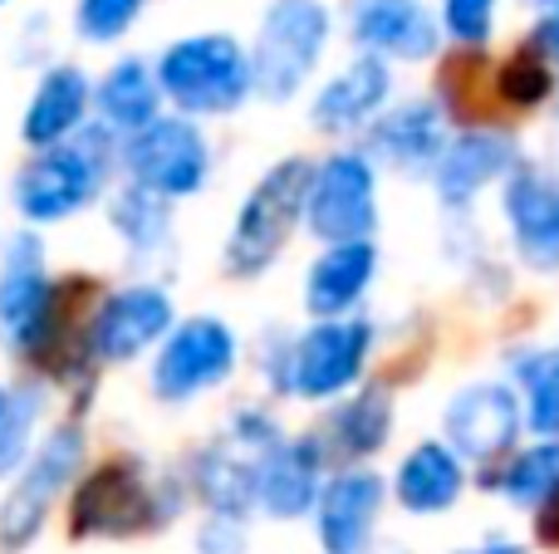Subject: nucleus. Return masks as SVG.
<instances>
[{"instance_id": "1", "label": "nucleus", "mask_w": 559, "mask_h": 554, "mask_svg": "<svg viewBox=\"0 0 559 554\" xmlns=\"http://www.w3.org/2000/svg\"><path fill=\"white\" fill-rule=\"evenodd\" d=\"M177 506H182V496L173 481H157L147 477L143 461L118 457L79 481L69 530L79 540H128L173 526Z\"/></svg>"}, {"instance_id": "2", "label": "nucleus", "mask_w": 559, "mask_h": 554, "mask_svg": "<svg viewBox=\"0 0 559 554\" xmlns=\"http://www.w3.org/2000/svg\"><path fill=\"white\" fill-rule=\"evenodd\" d=\"M157 88L182 118H226L255 94L251 79V55L241 49V39L222 35H187L173 49H163L157 59Z\"/></svg>"}, {"instance_id": "3", "label": "nucleus", "mask_w": 559, "mask_h": 554, "mask_svg": "<svg viewBox=\"0 0 559 554\" xmlns=\"http://www.w3.org/2000/svg\"><path fill=\"white\" fill-rule=\"evenodd\" d=\"M108 167H114V143L104 128H84L79 137L59 147L35 153L15 172V212L29 226H55L94 206L108 186Z\"/></svg>"}, {"instance_id": "4", "label": "nucleus", "mask_w": 559, "mask_h": 554, "mask_svg": "<svg viewBox=\"0 0 559 554\" xmlns=\"http://www.w3.org/2000/svg\"><path fill=\"white\" fill-rule=\"evenodd\" d=\"M305 186H309L305 157H285L251 186V196L241 202V212L231 221V236H226V275L231 280H261L285 255L295 226L305 221Z\"/></svg>"}, {"instance_id": "5", "label": "nucleus", "mask_w": 559, "mask_h": 554, "mask_svg": "<svg viewBox=\"0 0 559 554\" xmlns=\"http://www.w3.org/2000/svg\"><path fill=\"white\" fill-rule=\"evenodd\" d=\"M64 294L45 270V245L35 231H15L0 255V344L10 353L45 359L64 329Z\"/></svg>"}, {"instance_id": "6", "label": "nucleus", "mask_w": 559, "mask_h": 554, "mask_svg": "<svg viewBox=\"0 0 559 554\" xmlns=\"http://www.w3.org/2000/svg\"><path fill=\"white\" fill-rule=\"evenodd\" d=\"M84 451H88V437L74 422L55 427L29 451L25 471H20L15 486L0 501V554H25L35 545L49 510H55V501L64 496V491L74 486V477L84 471Z\"/></svg>"}, {"instance_id": "7", "label": "nucleus", "mask_w": 559, "mask_h": 554, "mask_svg": "<svg viewBox=\"0 0 559 554\" xmlns=\"http://www.w3.org/2000/svg\"><path fill=\"white\" fill-rule=\"evenodd\" d=\"M329 45V10L319 0H275L251 49V79L265 104H285L309 84Z\"/></svg>"}, {"instance_id": "8", "label": "nucleus", "mask_w": 559, "mask_h": 554, "mask_svg": "<svg viewBox=\"0 0 559 554\" xmlns=\"http://www.w3.org/2000/svg\"><path fill=\"white\" fill-rule=\"evenodd\" d=\"M118 157L128 167V182L163 202H187L212 177V143L182 113H163L157 123H147L143 133L128 137Z\"/></svg>"}, {"instance_id": "9", "label": "nucleus", "mask_w": 559, "mask_h": 554, "mask_svg": "<svg viewBox=\"0 0 559 554\" xmlns=\"http://www.w3.org/2000/svg\"><path fill=\"white\" fill-rule=\"evenodd\" d=\"M305 231L324 245L373 241L378 231V172L364 153H334L309 167Z\"/></svg>"}, {"instance_id": "10", "label": "nucleus", "mask_w": 559, "mask_h": 554, "mask_svg": "<svg viewBox=\"0 0 559 554\" xmlns=\"http://www.w3.org/2000/svg\"><path fill=\"white\" fill-rule=\"evenodd\" d=\"M373 353V324L348 314V320H314L289 344V393L309 402H329L348 393L368 369Z\"/></svg>"}, {"instance_id": "11", "label": "nucleus", "mask_w": 559, "mask_h": 554, "mask_svg": "<svg viewBox=\"0 0 559 554\" xmlns=\"http://www.w3.org/2000/svg\"><path fill=\"white\" fill-rule=\"evenodd\" d=\"M236 359H241L236 334L226 329L216 314H197V320L177 324V329L157 344L153 393L163 402H192L197 393H206V388L231 378Z\"/></svg>"}, {"instance_id": "12", "label": "nucleus", "mask_w": 559, "mask_h": 554, "mask_svg": "<svg viewBox=\"0 0 559 554\" xmlns=\"http://www.w3.org/2000/svg\"><path fill=\"white\" fill-rule=\"evenodd\" d=\"M173 329H177V310L163 285H123L94 310L88 349L104 363H133L147 349H157Z\"/></svg>"}, {"instance_id": "13", "label": "nucleus", "mask_w": 559, "mask_h": 554, "mask_svg": "<svg viewBox=\"0 0 559 554\" xmlns=\"http://www.w3.org/2000/svg\"><path fill=\"white\" fill-rule=\"evenodd\" d=\"M501 216L525 270L559 275V177L545 167H515L506 177Z\"/></svg>"}, {"instance_id": "14", "label": "nucleus", "mask_w": 559, "mask_h": 554, "mask_svg": "<svg viewBox=\"0 0 559 554\" xmlns=\"http://www.w3.org/2000/svg\"><path fill=\"white\" fill-rule=\"evenodd\" d=\"M525 408L506 383H476L447 402V447L462 461H496L521 437Z\"/></svg>"}, {"instance_id": "15", "label": "nucleus", "mask_w": 559, "mask_h": 554, "mask_svg": "<svg viewBox=\"0 0 559 554\" xmlns=\"http://www.w3.org/2000/svg\"><path fill=\"white\" fill-rule=\"evenodd\" d=\"M324 491V447L319 437H280L255 457V510L271 520H299Z\"/></svg>"}, {"instance_id": "16", "label": "nucleus", "mask_w": 559, "mask_h": 554, "mask_svg": "<svg viewBox=\"0 0 559 554\" xmlns=\"http://www.w3.org/2000/svg\"><path fill=\"white\" fill-rule=\"evenodd\" d=\"M383 477L378 471H338L334 481H324L314 506V530H319V550L324 554H368L373 530L383 520Z\"/></svg>"}, {"instance_id": "17", "label": "nucleus", "mask_w": 559, "mask_h": 554, "mask_svg": "<svg viewBox=\"0 0 559 554\" xmlns=\"http://www.w3.org/2000/svg\"><path fill=\"white\" fill-rule=\"evenodd\" d=\"M447 153V133H442V113L437 104H423V98H407V104L388 108L383 118L368 123V162H388L393 172H407V177H423V172H437Z\"/></svg>"}, {"instance_id": "18", "label": "nucleus", "mask_w": 559, "mask_h": 554, "mask_svg": "<svg viewBox=\"0 0 559 554\" xmlns=\"http://www.w3.org/2000/svg\"><path fill=\"white\" fill-rule=\"evenodd\" d=\"M88 108H94V84H88V74L74 64H55L39 74L35 94H29L25 118H20V137H25L35 153L59 147L88 128Z\"/></svg>"}, {"instance_id": "19", "label": "nucleus", "mask_w": 559, "mask_h": 554, "mask_svg": "<svg viewBox=\"0 0 559 554\" xmlns=\"http://www.w3.org/2000/svg\"><path fill=\"white\" fill-rule=\"evenodd\" d=\"M354 39L383 64L388 59L417 64L437 55V20L427 15L423 0H354Z\"/></svg>"}, {"instance_id": "20", "label": "nucleus", "mask_w": 559, "mask_h": 554, "mask_svg": "<svg viewBox=\"0 0 559 554\" xmlns=\"http://www.w3.org/2000/svg\"><path fill=\"white\" fill-rule=\"evenodd\" d=\"M515 143L501 133H491V128H466V133H456L452 143H447L442 162H437L432 172V186H437V202L442 206H466L481 186L501 182V177L515 172Z\"/></svg>"}, {"instance_id": "21", "label": "nucleus", "mask_w": 559, "mask_h": 554, "mask_svg": "<svg viewBox=\"0 0 559 554\" xmlns=\"http://www.w3.org/2000/svg\"><path fill=\"white\" fill-rule=\"evenodd\" d=\"M393 94V79H388V64L378 55H358L348 69H338L324 88L309 104V123L319 133H358L378 118V108Z\"/></svg>"}, {"instance_id": "22", "label": "nucleus", "mask_w": 559, "mask_h": 554, "mask_svg": "<svg viewBox=\"0 0 559 554\" xmlns=\"http://www.w3.org/2000/svg\"><path fill=\"white\" fill-rule=\"evenodd\" d=\"M378 275V245L373 241H348V245H324L314 265L305 270V310L309 320H348L358 310Z\"/></svg>"}, {"instance_id": "23", "label": "nucleus", "mask_w": 559, "mask_h": 554, "mask_svg": "<svg viewBox=\"0 0 559 554\" xmlns=\"http://www.w3.org/2000/svg\"><path fill=\"white\" fill-rule=\"evenodd\" d=\"M466 491V461L447 442L427 437L397 461L393 496L407 516H447Z\"/></svg>"}, {"instance_id": "24", "label": "nucleus", "mask_w": 559, "mask_h": 554, "mask_svg": "<svg viewBox=\"0 0 559 554\" xmlns=\"http://www.w3.org/2000/svg\"><path fill=\"white\" fill-rule=\"evenodd\" d=\"M94 108H98V128L108 137H133L143 133L147 123L163 118V88H157V74L143 64V59H118L104 74V84L94 88Z\"/></svg>"}, {"instance_id": "25", "label": "nucleus", "mask_w": 559, "mask_h": 554, "mask_svg": "<svg viewBox=\"0 0 559 554\" xmlns=\"http://www.w3.org/2000/svg\"><path fill=\"white\" fill-rule=\"evenodd\" d=\"M192 486L212 516L246 520L255 510V457H241L236 442H212L192 461Z\"/></svg>"}, {"instance_id": "26", "label": "nucleus", "mask_w": 559, "mask_h": 554, "mask_svg": "<svg viewBox=\"0 0 559 554\" xmlns=\"http://www.w3.org/2000/svg\"><path fill=\"white\" fill-rule=\"evenodd\" d=\"M329 432H334V447L344 451L348 461H368L373 451L388 447V432H393V393H388L383 383L354 393V398L334 412Z\"/></svg>"}, {"instance_id": "27", "label": "nucleus", "mask_w": 559, "mask_h": 554, "mask_svg": "<svg viewBox=\"0 0 559 554\" xmlns=\"http://www.w3.org/2000/svg\"><path fill=\"white\" fill-rule=\"evenodd\" d=\"M108 216H114L118 241H123L133 255L163 251L167 236H173V202H163V196L143 192V186H133V182H128L123 192L114 196Z\"/></svg>"}, {"instance_id": "28", "label": "nucleus", "mask_w": 559, "mask_h": 554, "mask_svg": "<svg viewBox=\"0 0 559 554\" xmlns=\"http://www.w3.org/2000/svg\"><path fill=\"white\" fill-rule=\"evenodd\" d=\"M511 369L525 393V422H531V432H540V442H559V353L531 349L521 359H511Z\"/></svg>"}, {"instance_id": "29", "label": "nucleus", "mask_w": 559, "mask_h": 554, "mask_svg": "<svg viewBox=\"0 0 559 554\" xmlns=\"http://www.w3.org/2000/svg\"><path fill=\"white\" fill-rule=\"evenodd\" d=\"M496 486H501L506 501H515V506L540 510L559 491V442H535V447L515 451Z\"/></svg>"}, {"instance_id": "30", "label": "nucleus", "mask_w": 559, "mask_h": 554, "mask_svg": "<svg viewBox=\"0 0 559 554\" xmlns=\"http://www.w3.org/2000/svg\"><path fill=\"white\" fill-rule=\"evenodd\" d=\"M39 408H45V393L39 388H10L5 393V412H0V477H5V471H20L29 461Z\"/></svg>"}, {"instance_id": "31", "label": "nucleus", "mask_w": 559, "mask_h": 554, "mask_svg": "<svg viewBox=\"0 0 559 554\" xmlns=\"http://www.w3.org/2000/svg\"><path fill=\"white\" fill-rule=\"evenodd\" d=\"M496 88H501V98L511 108H540L555 94V64L531 45L506 59L501 74H496Z\"/></svg>"}, {"instance_id": "32", "label": "nucleus", "mask_w": 559, "mask_h": 554, "mask_svg": "<svg viewBox=\"0 0 559 554\" xmlns=\"http://www.w3.org/2000/svg\"><path fill=\"white\" fill-rule=\"evenodd\" d=\"M147 0H79L74 25L88 45H114L133 29V20L143 15Z\"/></svg>"}, {"instance_id": "33", "label": "nucleus", "mask_w": 559, "mask_h": 554, "mask_svg": "<svg viewBox=\"0 0 559 554\" xmlns=\"http://www.w3.org/2000/svg\"><path fill=\"white\" fill-rule=\"evenodd\" d=\"M442 25L456 45L481 49L496 29V0H447L442 5Z\"/></svg>"}, {"instance_id": "34", "label": "nucleus", "mask_w": 559, "mask_h": 554, "mask_svg": "<svg viewBox=\"0 0 559 554\" xmlns=\"http://www.w3.org/2000/svg\"><path fill=\"white\" fill-rule=\"evenodd\" d=\"M197 554H246V526L241 520L212 516L206 520V530L197 535Z\"/></svg>"}, {"instance_id": "35", "label": "nucleus", "mask_w": 559, "mask_h": 554, "mask_svg": "<svg viewBox=\"0 0 559 554\" xmlns=\"http://www.w3.org/2000/svg\"><path fill=\"white\" fill-rule=\"evenodd\" d=\"M535 49H540L550 64H559V0L540 5V25H535Z\"/></svg>"}, {"instance_id": "36", "label": "nucleus", "mask_w": 559, "mask_h": 554, "mask_svg": "<svg viewBox=\"0 0 559 554\" xmlns=\"http://www.w3.org/2000/svg\"><path fill=\"white\" fill-rule=\"evenodd\" d=\"M535 530H540L545 545H559V491L545 501L540 510H535Z\"/></svg>"}, {"instance_id": "37", "label": "nucleus", "mask_w": 559, "mask_h": 554, "mask_svg": "<svg viewBox=\"0 0 559 554\" xmlns=\"http://www.w3.org/2000/svg\"><path fill=\"white\" fill-rule=\"evenodd\" d=\"M462 554H525V545H515V540H486V545L462 550Z\"/></svg>"}, {"instance_id": "38", "label": "nucleus", "mask_w": 559, "mask_h": 554, "mask_svg": "<svg viewBox=\"0 0 559 554\" xmlns=\"http://www.w3.org/2000/svg\"><path fill=\"white\" fill-rule=\"evenodd\" d=\"M5 393H10V388H0V412H5Z\"/></svg>"}, {"instance_id": "39", "label": "nucleus", "mask_w": 559, "mask_h": 554, "mask_svg": "<svg viewBox=\"0 0 559 554\" xmlns=\"http://www.w3.org/2000/svg\"><path fill=\"white\" fill-rule=\"evenodd\" d=\"M0 5H5V0H0Z\"/></svg>"}]
</instances>
